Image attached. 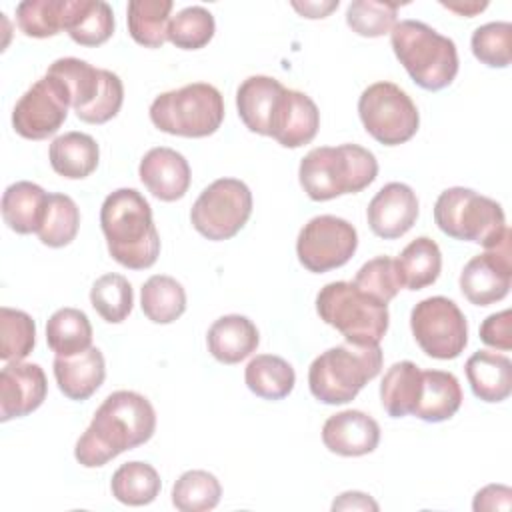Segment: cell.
I'll list each match as a JSON object with an SVG mask.
<instances>
[{
  "mask_svg": "<svg viewBox=\"0 0 512 512\" xmlns=\"http://www.w3.org/2000/svg\"><path fill=\"white\" fill-rule=\"evenodd\" d=\"M156 430L150 400L132 390H118L96 408L86 432L78 438L74 456L86 468H100L118 454L146 444Z\"/></svg>",
  "mask_w": 512,
  "mask_h": 512,
  "instance_id": "1",
  "label": "cell"
},
{
  "mask_svg": "<svg viewBox=\"0 0 512 512\" xmlns=\"http://www.w3.org/2000/svg\"><path fill=\"white\" fill-rule=\"evenodd\" d=\"M100 228L110 256L124 268H150L160 254V236L148 200L134 188H118L100 208Z\"/></svg>",
  "mask_w": 512,
  "mask_h": 512,
  "instance_id": "2",
  "label": "cell"
},
{
  "mask_svg": "<svg viewBox=\"0 0 512 512\" xmlns=\"http://www.w3.org/2000/svg\"><path fill=\"white\" fill-rule=\"evenodd\" d=\"M376 176V156L358 144L312 148L298 168L300 186L316 202L356 194L368 188Z\"/></svg>",
  "mask_w": 512,
  "mask_h": 512,
  "instance_id": "3",
  "label": "cell"
},
{
  "mask_svg": "<svg viewBox=\"0 0 512 512\" xmlns=\"http://www.w3.org/2000/svg\"><path fill=\"white\" fill-rule=\"evenodd\" d=\"M390 44L398 62L424 90H442L450 86L458 74V50L454 40L438 34L420 20L396 22L390 32Z\"/></svg>",
  "mask_w": 512,
  "mask_h": 512,
  "instance_id": "4",
  "label": "cell"
},
{
  "mask_svg": "<svg viewBox=\"0 0 512 512\" xmlns=\"http://www.w3.org/2000/svg\"><path fill=\"white\" fill-rule=\"evenodd\" d=\"M380 344H340L316 356L308 368V386L322 404H346L380 374Z\"/></svg>",
  "mask_w": 512,
  "mask_h": 512,
  "instance_id": "5",
  "label": "cell"
},
{
  "mask_svg": "<svg viewBox=\"0 0 512 512\" xmlns=\"http://www.w3.org/2000/svg\"><path fill=\"white\" fill-rule=\"evenodd\" d=\"M436 226L454 240L474 242L482 248H496L510 228L502 206L472 188H446L434 204Z\"/></svg>",
  "mask_w": 512,
  "mask_h": 512,
  "instance_id": "6",
  "label": "cell"
},
{
  "mask_svg": "<svg viewBox=\"0 0 512 512\" xmlns=\"http://www.w3.org/2000/svg\"><path fill=\"white\" fill-rule=\"evenodd\" d=\"M320 320L336 328L350 344H380L388 330V304L378 302L352 282H330L316 296Z\"/></svg>",
  "mask_w": 512,
  "mask_h": 512,
  "instance_id": "7",
  "label": "cell"
},
{
  "mask_svg": "<svg viewBox=\"0 0 512 512\" xmlns=\"http://www.w3.org/2000/svg\"><path fill=\"white\" fill-rule=\"evenodd\" d=\"M46 74L64 84L70 108L86 124H104L122 108L124 86L118 74L110 70L68 56L54 60Z\"/></svg>",
  "mask_w": 512,
  "mask_h": 512,
  "instance_id": "8",
  "label": "cell"
},
{
  "mask_svg": "<svg viewBox=\"0 0 512 512\" xmlns=\"http://www.w3.org/2000/svg\"><path fill=\"white\" fill-rule=\"evenodd\" d=\"M152 124L172 136L204 138L214 134L224 120V100L218 88L192 82L164 92L150 104Z\"/></svg>",
  "mask_w": 512,
  "mask_h": 512,
  "instance_id": "9",
  "label": "cell"
},
{
  "mask_svg": "<svg viewBox=\"0 0 512 512\" xmlns=\"http://www.w3.org/2000/svg\"><path fill=\"white\" fill-rule=\"evenodd\" d=\"M358 114L366 132L384 146L408 142L420 126L412 98L394 82H374L358 98Z\"/></svg>",
  "mask_w": 512,
  "mask_h": 512,
  "instance_id": "10",
  "label": "cell"
},
{
  "mask_svg": "<svg viewBox=\"0 0 512 512\" xmlns=\"http://www.w3.org/2000/svg\"><path fill=\"white\" fill-rule=\"evenodd\" d=\"M252 214V192L238 178H218L196 198L190 220L198 234L208 240L236 236Z\"/></svg>",
  "mask_w": 512,
  "mask_h": 512,
  "instance_id": "11",
  "label": "cell"
},
{
  "mask_svg": "<svg viewBox=\"0 0 512 512\" xmlns=\"http://www.w3.org/2000/svg\"><path fill=\"white\" fill-rule=\"evenodd\" d=\"M410 328L422 352L438 360L458 358L468 344L466 316L446 296L420 300L410 312Z\"/></svg>",
  "mask_w": 512,
  "mask_h": 512,
  "instance_id": "12",
  "label": "cell"
},
{
  "mask_svg": "<svg viewBox=\"0 0 512 512\" xmlns=\"http://www.w3.org/2000/svg\"><path fill=\"white\" fill-rule=\"evenodd\" d=\"M358 248L356 228L338 216L322 214L304 224L296 240V254L300 264L322 274L344 266Z\"/></svg>",
  "mask_w": 512,
  "mask_h": 512,
  "instance_id": "13",
  "label": "cell"
},
{
  "mask_svg": "<svg viewBox=\"0 0 512 512\" xmlns=\"http://www.w3.org/2000/svg\"><path fill=\"white\" fill-rule=\"evenodd\" d=\"M70 100L64 84L44 74L16 102L12 110V126L16 134L28 140H44L58 132L66 122Z\"/></svg>",
  "mask_w": 512,
  "mask_h": 512,
  "instance_id": "14",
  "label": "cell"
},
{
  "mask_svg": "<svg viewBox=\"0 0 512 512\" xmlns=\"http://www.w3.org/2000/svg\"><path fill=\"white\" fill-rule=\"evenodd\" d=\"M512 250L510 236L466 262L460 272V290L474 306H490L510 292Z\"/></svg>",
  "mask_w": 512,
  "mask_h": 512,
  "instance_id": "15",
  "label": "cell"
},
{
  "mask_svg": "<svg viewBox=\"0 0 512 512\" xmlns=\"http://www.w3.org/2000/svg\"><path fill=\"white\" fill-rule=\"evenodd\" d=\"M46 392V374L38 364L8 362L0 372V420L8 422L38 410Z\"/></svg>",
  "mask_w": 512,
  "mask_h": 512,
  "instance_id": "16",
  "label": "cell"
},
{
  "mask_svg": "<svg viewBox=\"0 0 512 512\" xmlns=\"http://www.w3.org/2000/svg\"><path fill=\"white\" fill-rule=\"evenodd\" d=\"M370 230L384 240L404 236L418 218L416 192L402 182L382 186L366 208Z\"/></svg>",
  "mask_w": 512,
  "mask_h": 512,
  "instance_id": "17",
  "label": "cell"
},
{
  "mask_svg": "<svg viewBox=\"0 0 512 512\" xmlns=\"http://www.w3.org/2000/svg\"><path fill=\"white\" fill-rule=\"evenodd\" d=\"M320 128L316 102L298 90L284 88L270 124V136L284 148L310 144Z\"/></svg>",
  "mask_w": 512,
  "mask_h": 512,
  "instance_id": "18",
  "label": "cell"
},
{
  "mask_svg": "<svg viewBox=\"0 0 512 512\" xmlns=\"http://www.w3.org/2000/svg\"><path fill=\"white\" fill-rule=\"evenodd\" d=\"M138 176L152 196L162 202L180 200L190 188L188 160L166 146L152 148L138 166Z\"/></svg>",
  "mask_w": 512,
  "mask_h": 512,
  "instance_id": "19",
  "label": "cell"
},
{
  "mask_svg": "<svg viewBox=\"0 0 512 512\" xmlns=\"http://www.w3.org/2000/svg\"><path fill=\"white\" fill-rule=\"evenodd\" d=\"M322 442L338 456H364L376 450L380 426L362 410H342L324 422Z\"/></svg>",
  "mask_w": 512,
  "mask_h": 512,
  "instance_id": "20",
  "label": "cell"
},
{
  "mask_svg": "<svg viewBox=\"0 0 512 512\" xmlns=\"http://www.w3.org/2000/svg\"><path fill=\"white\" fill-rule=\"evenodd\" d=\"M52 366L60 392L78 402L88 400L106 378L104 356L96 346L74 356H56Z\"/></svg>",
  "mask_w": 512,
  "mask_h": 512,
  "instance_id": "21",
  "label": "cell"
},
{
  "mask_svg": "<svg viewBox=\"0 0 512 512\" xmlns=\"http://www.w3.org/2000/svg\"><path fill=\"white\" fill-rule=\"evenodd\" d=\"M210 354L222 364H238L256 352L260 334L256 324L240 314L220 316L212 322L206 334Z\"/></svg>",
  "mask_w": 512,
  "mask_h": 512,
  "instance_id": "22",
  "label": "cell"
},
{
  "mask_svg": "<svg viewBox=\"0 0 512 512\" xmlns=\"http://www.w3.org/2000/svg\"><path fill=\"white\" fill-rule=\"evenodd\" d=\"M284 86L272 76H250L236 90L238 116L250 132L270 136V124Z\"/></svg>",
  "mask_w": 512,
  "mask_h": 512,
  "instance_id": "23",
  "label": "cell"
},
{
  "mask_svg": "<svg viewBox=\"0 0 512 512\" xmlns=\"http://www.w3.org/2000/svg\"><path fill=\"white\" fill-rule=\"evenodd\" d=\"M466 378L476 398L502 402L512 392V362L504 354L478 350L466 360Z\"/></svg>",
  "mask_w": 512,
  "mask_h": 512,
  "instance_id": "24",
  "label": "cell"
},
{
  "mask_svg": "<svg viewBox=\"0 0 512 512\" xmlns=\"http://www.w3.org/2000/svg\"><path fill=\"white\" fill-rule=\"evenodd\" d=\"M462 404V388L452 372L422 370V390L412 416L424 422L450 420Z\"/></svg>",
  "mask_w": 512,
  "mask_h": 512,
  "instance_id": "25",
  "label": "cell"
},
{
  "mask_svg": "<svg viewBox=\"0 0 512 512\" xmlns=\"http://www.w3.org/2000/svg\"><path fill=\"white\" fill-rule=\"evenodd\" d=\"M48 204V194L34 182L20 180L2 194L4 224L16 234L38 232Z\"/></svg>",
  "mask_w": 512,
  "mask_h": 512,
  "instance_id": "26",
  "label": "cell"
},
{
  "mask_svg": "<svg viewBox=\"0 0 512 512\" xmlns=\"http://www.w3.org/2000/svg\"><path fill=\"white\" fill-rule=\"evenodd\" d=\"M48 158L56 174L68 180H82L96 170L100 148L90 134L66 132L52 140Z\"/></svg>",
  "mask_w": 512,
  "mask_h": 512,
  "instance_id": "27",
  "label": "cell"
},
{
  "mask_svg": "<svg viewBox=\"0 0 512 512\" xmlns=\"http://www.w3.org/2000/svg\"><path fill=\"white\" fill-rule=\"evenodd\" d=\"M64 30L80 46H100L114 32V12L102 0H68Z\"/></svg>",
  "mask_w": 512,
  "mask_h": 512,
  "instance_id": "28",
  "label": "cell"
},
{
  "mask_svg": "<svg viewBox=\"0 0 512 512\" xmlns=\"http://www.w3.org/2000/svg\"><path fill=\"white\" fill-rule=\"evenodd\" d=\"M422 390V370L410 362L402 360L392 364L380 384V402L388 416L402 418L414 412Z\"/></svg>",
  "mask_w": 512,
  "mask_h": 512,
  "instance_id": "29",
  "label": "cell"
},
{
  "mask_svg": "<svg viewBox=\"0 0 512 512\" xmlns=\"http://www.w3.org/2000/svg\"><path fill=\"white\" fill-rule=\"evenodd\" d=\"M244 382L252 394L264 400H282L292 392L296 374L284 358L274 354H258L248 362Z\"/></svg>",
  "mask_w": 512,
  "mask_h": 512,
  "instance_id": "30",
  "label": "cell"
},
{
  "mask_svg": "<svg viewBox=\"0 0 512 512\" xmlns=\"http://www.w3.org/2000/svg\"><path fill=\"white\" fill-rule=\"evenodd\" d=\"M402 286L408 290H422L434 284L442 270V254L438 244L428 238L420 236L414 238L396 260Z\"/></svg>",
  "mask_w": 512,
  "mask_h": 512,
  "instance_id": "31",
  "label": "cell"
},
{
  "mask_svg": "<svg viewBox=\"0 0 512 512\" xmlns=\"http://www.w3.org/2000/svg\"><path fill=\"white\" fill-rule=\"evenodd\" d=\"M144 316L154 324H170L186 310V292L182 284L166 274L150 276L140 290Z\"/></svg>",
  "mask_w": 512,
  "mask_h": 512,
  "instance_id": "32",
  "label": "cell"
},
{
  "mask_svg": "<svg viewBox=\"0 0 512 512\" xmlns=\"http://www.w3.org/2000/svg\"><path fill=\"white\" fill-rule=\"evenodd\" d=\"M170 0H132L128 2L126 20L132 40L144 48H160L168 36L172 12Z\"/></svg>",
  "mask_w": 512,
  "mask_h": 512,
  "instance_id": "33",
  "label": "cell"
},
{
  "mask_svg": "<svg viewBox=\"0 0 512 512\" xmlns=\"http://www.w3.org/2000/svg\"><path fill=\"white\" fill-rule=\"evenodd\" d=\"M46 342L56 356H74L92 346V324L82 310L60 308L48 318Z\"/></svg>",
  "mask_w": 512,
  "mask_h": 512,
  "instance_id": "34",
  "label": "cell"
},
{
  "mask_svg": "<svg viewBox=\"0 0 512 512\" xmlns=\"http://www.w3.org/2000/svg\"><path fill=\"white\" fill-rule=\"evenodd\" d=\"M162 482L154 466L146 462L122 464L110 480L112 496L126 506H146L160 494Z\"/></svg>",
  "mask_w": 512,
  "mask_h": 512,
  "instance_id": "35",
  "label": "cell"
},
{
  "mask_svg": "<svg viewBox=\"0 0 512 512\" xmlns=\"http://www.w3.org/2000/svg\"><path fill=\"white\" fill-rule=\"evenodd\" d=\"M80 226V210L76 202L66 194H48L46 212L42 218V224L38 228V238L44 246L50 248H62L68 246Z\"/></svg>",
  "mask_w": 512,
  "mask_h": 512,
  "instance_id": "36",
  "label": "cell"
},
{
  "mask_svg": "<svg viewBox=\"0 0 512 512\" xmlns=\"http://www.w3.org/2000/svg\"><path fill=\"white\" fill-rule=\"evenodd\" d=\"M222 486L206 470H188L172 486V504L180 512H206L218 506Z\"/></svg>",
  "mask_w": 512,
  "mask_h": 512,
  "instance_id": "37",
  "label": "cell"
},
{
  "mask_svg": "<svg viewBox=\"0 0 512 512\" xmlns=\"http://www.w3.org/2000/svg\"><path fill=\"white\" fill-rule=\"evenodd\" d=\"M90 304L110 324H120L128 318L134 306V292L122 274H104L90 288Z\"/></svg>",
  "mask_w": 512,
  "mask_h": 512,
  "instance_id": "38",
  "label": "cell"
},
{
  "mask_svg": "<svg viewBox=\"0 0 512 512\" xmlns=\"http://www.w3.org/2000/svg\"><path fill=\"white\" fill-rule=\"evenodd\" d=\"M68 0H24L16 6L18 28L30 38H50L64 30Z\"/></svg>",
  "mask_w": 512,
  "mask_h": 512,
  "instance_id": "39",
  "label": "cell"
},
{
  "mask_svg": "<svg viewBox=\"0 0 512 512\" xmlns=\"http://www.w3.org/2000/svg\"><path fill=\"white\" fill-rule=\"evenodd\" d=\"M216 32V22L210 10L202 6H188L176 12L168 22V40L182 50L204 48Z\"/></svg>",
  "mask_w": 512,
  "mask_h": 512,
  "instance_id": "40",
  "label": "cell"
},
{
  "mask_svg": "<svg viewBox=\"0 0 512 512\" xmlns=\"http://www.w3.org/2000/svg\"><path fill=\"white\" fill-rule=\"evenodd\" d=\"M36 344V324L30 314L8 306L0 308V358L4 362L24 360Z\"/></svg>",
  "mask_w": 512,
  "mask_h": 512,
  "instance_id": "41",
  "label": "cell"
},
{
  "mask_svg": "<svg viewBox=\"0 0 512 512\" xmlns=\"http://www.w3.org/2000/svg\"><path fill=\"white\" fill-rule=\"evenodd\" d=\"M396 2L378 0H354L346 10V24L364 38H378L392 32L398 14Z\"/></svg>",
  "mask_w": 512,
  "mask_h": 512,
  "instance_id": "42",
  "label": "cell"
},
{
  "mask_svg": "<svg viewBox=\"0 0 512 512\" xmlns=\"http://www.w3.org/2000/svg\"><path fill=\"white\" fill-rule=\"evenodd\" d=\"M352 284L382 304H388L404 288L396 260L390 256H378L362 264Z\"/></svg>",
  "mask_w": 512,
  "mask_h": 512,
  "instance_id": "43",
  "label": "cell"
},
{
  "mask_svg": "<svg viewBox=\"0 0 512 512\" xmlns=\"http://www.w3.org/2000/svg\"><path fill=\"white\" fill-rule=\"evenodd\" d=\"M472 54L490 68H506L510 64L512 50V24L488 22L472 32Z\"/></svg>",
  "mask_w": 512,
  "mask_h": 512,
  "instance_id": "44",
  "label": "cell"
},
{
  "mask_svg": "<svg viewBox=\"0 0 512 512\" xmlns=\"http://www.w3.org/2000/svg\"><path fill=\"white\" fill-rule=\"evenodd\" d=\"M510 322H512V312L506 308L502 312L490 314L482 324H480V340L496 350H510L512 348V334H510Z\"/></svg>",
  "mask_w": 512,
  "mask_h": 512,
  "instance_id": "45",
  "label": "cell"
},
{
  "mask_svg": "<svg viewBox=\"0 0 512 512\" xmlns=\"http://www.w3.org/2000/svg\"><path fill=\"white\" fill-rule=\"evenodd\" d=\"M512 506V490L502 484H488L476 492L472 508L476 512L482 510H510Z\"/></svg>",
  "mask_w": 512,
  "mask_h": 512,
  "instance_id": "46",
  "label": "cell"
},
{
  "mask_svg": "<svg viewBox=\"0 0 512 512\" xmlns=\"http://www.w3.org/2000/svg\"><path fill=\"white\" fill-rule=\"evenodd\" d=\"M332 510H378V502L364 492H342L332 502Z\"/></svg>",
  "mask_w": 512,
  "mask_h": 512,
  "instance_id": "47",
  "label": "cell"
},
{
  "mask_svg": "<svg viewBox=\"0 0 512 512\" xmlns=\"http://www.w3.org/2000/svg\"><path fill=\"white\" fill-rule=\"evenodd\" d=\"M292 8L298 10L304 18H326L332 10L338 8V0L332 2H292Z\"/></svg>",
  "mask_w": 512,
  "mask_h": 512,
  "instance_id": "48",
  "label": "cell"
},
{
  "mask_svg": "<svg viewBox=\"0 0 512 512\" xmlns=\"http://www.w3.org/2000/svg\"><path fill=\"white\" fill-rule=\"evenodd\" d=\"M444 8H448V10H452V12H456V14H460V16H466V18H472V16H476L478 12H482V10H486L488 8V2H474V0H470V2H440Z\"/></svg>",
  "mask_w": 512,
  "mask_h": 512,
  "instance_id": "49",
  "label": "cell"
}]
</instances>
